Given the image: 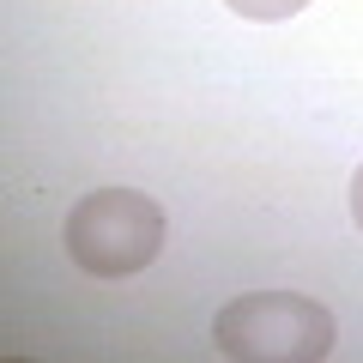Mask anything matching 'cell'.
Wrapping results in <instances>:
<instances>
[{
    "instance_id": "6da1fadb",
    "label": "cell",
    "mask_w": 363,
    "mask_h": 363,
    "mask_svg": "<svg viewBox=\"0 0 363 363\" xmlns=\"http://www.w3.org/2000/svg\"><path fill=\"white\" fill-rule=\"evenodd\" d=\"M339 327L303 291H242L212 315V345L236 363H321Z\"/></svg>"
},
{
    "instance_id": "7a4b0ae2",
    "label": "cell",
    "mask_w": 363,
    "mask_h": 363,
    "mask_svg": "<svg viewBox=\"0 0 363 363\" xmlns=\"http://www.w3.org/2000/svg\"><path fill=\"white\" fill-rule=\"evenodd\" d=\"M164 206L140 188H91L67 212V255L91 279H133L164 255Z\"/></svg>"
},
{
    "instance_id": "3957f363",
    "label": "cell",
    "mask_w": 363,
    "mask_h": 363,
    "mask_svg": "<svg viewBox=\"0 0 363 363\" xmlns=\"http://www.w3.org/2000/svg\"><path fill=\"white\" fill-rule=\"evenodd\" d=\"M236 18H255V25H279V18H297L309 0H224Z\"/></svg>"
},
{
    "instance_id": "277c9868",
    "label": "cell",
    "mask_w": 363,
    "mask_h": 363,
    "mask_svg": "<svg viewBox=\"0 0 363 363\" xmlns=\"http://www.w3.org/2000/svg\"><path fill=\"white\" fill-rule=\"evenodd\" d=\"M351 218H357V230H363V164H357V176H351Z\"/></svg>"
}]
</instances>
